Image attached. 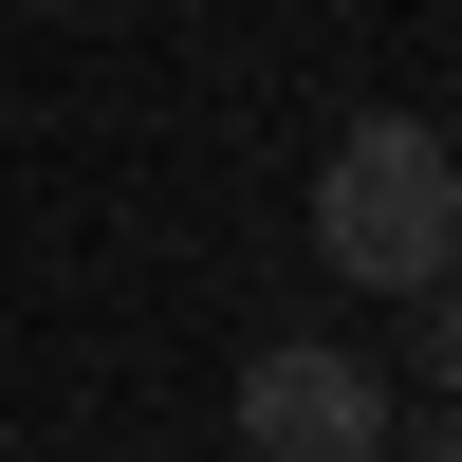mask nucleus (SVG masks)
Masks as SVG:
<instances>
[{
  "label": "nucleus",
  "mask_w": 462,
  "mask_h": 462,
  "mask_svg": "<svg viewBox=\"0 0 462 462\" xmlns=\"http://www.w3.org/2000/svg\"><path fill=\"white\" fill-rule=\"evenodd\" d=\"M315 259H333V278H370V296L462 278V148L407 130V111H370V130L315 167Z\"/></svg>",
  "instance_id": "obj_1"
},
{
  "label": "nucleus",
  "mask_w": 462,
  "mask_h": 462,
  "mask_svg": "<svg viewBox=\"0 0 462 462\" xmlns=\"http://www.w3.org/2000/svg\"><path fill=\"white\" fill-rule=\"evenodd\" d=\"M241 444H259V462H370V444H389V389H370V352H333V333H278V352L241 370Z\"/></svg>",
  "instance_id": "obj_2"
},
{
  "label": "nucleus",
  "mask_w": 462,
  "mask_h": 462,
  "mask_svg": "<svg viewBox=\"0 0 462 462\" xmlns=\"http://www.w3.org/2000/svg\"><path fill=\"white\" fill-rule=\"evenodd\" d=\"M426 389H462V278H426Z\"/></svg>",
  "instance_id": "obj_3"
},
{
  "label": "nucleus",
  "mask_w": 462,
  "mask_h": 462,
  "mask_svg": "<svg viewBox=\"0 0 462 462\" xmlns=\"http://www.w3.org/2000/svg\"><path fill=\"white\" fill-rule=\"evenodd\" d=\"M426 462H462V426H444V444H426Z\"/></svg>",
  "instance_id": "obj_4"
}]
</instances>
